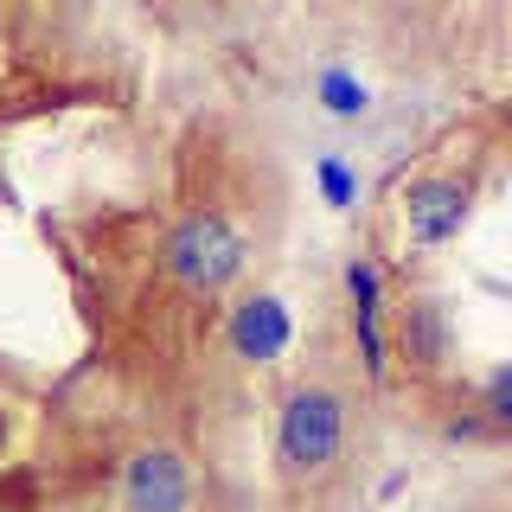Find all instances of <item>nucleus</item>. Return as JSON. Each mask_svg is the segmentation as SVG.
Masks as SVG:
<instances>
[{"instance_id": "7ed1b4c3", "label": "nucleus", "mask_w": 512, "mask_h": 512, "mask_svg": "<svg viewBox=\"0 0 512 512\" xmlns=\"http://www.w3.org/2000/svg\"><path fill=\"white\" fill-rule=\"evenodd\" d=\"M468 205H474V186L455 180V173H423V180H410L404 192V231L416 250H436L448 237H461V224H468Z\"/></svg>"}, {"instance_id": "1a4fd4ad", "label": "nucleus", "mask_w": 512, "mask_h": 512, "mask_svg": "<svg viewBox=\"0 0 512 512\" xmlns=\"http://www.w3.org/2000/svg\"><path fill=\"white\" fill-rule=\"evenodd\" d=\"M314 173H320V192H327L333 212H352V205H359V173H352L340 154H320Z\"/></svg>"}, {"instance_id": "423d86ee", "label": "nucleus", "mask_w": 512, "mask_h": 512, "mask_svg": "<svg viewBox=\"0 0 512 512\" xmlns=\"http://www.w3.org/2000/svg\"><path fill=\"white\" fill-rule=\"evenodd\" d=\"M397 352L416 365V372H442L455 359V333H448V308L436 295H410L397 308Z\"/></svg>"}, {"instance_id": "9d476101", "label": "nucleus", "mask_w": 512, "mask_h": 512, "mask_svg": "<svg viewBox=\"0 0 512 512\" xmlns=\"http://www.w3.org/2000/svg\"><path fill=\"white\" fill-rule=\"evenodd\" d=\"M480 416H487L493 429H512V365L480 378Z\"/></svg>"}, {"instance_id": "20e7f679", "label": "nucleus", "mask_w": 512, "mask_h": 512, "mask_svg": "<svg viewBox=\"0 0 512 512\" xmlns=\"http://www.w3.org/2000/svg\"><path fill=\"white\" fill-rule=\"evenodd\" d=\"M192 468L180 448H135L122 468V512H186Z\"/></svg>"}, {"instance_id": "6e6552de", "label": "nucleus", "mask_w": 512, "mask_h": 512, "mask_svg": "<svg viewBox=\"0 0 512 512\" xmlns=\"http://www.w3.org/2000/svg\"><path fill=\"white\" fill-rule=\"evenodd\" d=\"M314 96L327 103V116H340V122H359L365 109H372V90H365L352 71H320L314 77Z\"/></svg>"}, {"instance_id": "f03ea898", "label": "nucleus", "mask_w": 512, "mask_h": 512, "mask_svg": "<svg viewBox=\"0 0 512 512\" xmlns=\"http://www.w3.org/2000/svg\"><path fill=\"white\" fill-rule=\"evenodd\" d=\"M244 256H250L244 237H237L218 212H186L167 237H160V269H167L186 295H218V288H231L244 276Z\"/></svg>"}, {"instance_id": "39448f33", "label": "nucleus", "mask_w": 512, "mask_h": 512, "mask_svg": "<svg viewBox=\"0 0 512 512\" xmlns=\"http://www.w3.org/2000/svg\"><path fill=\"white\" fill-rule=\"evenodd\" d=\"M346 308H352V340H359L365 378L384 384L391 372V340H384V276L372 256H352L346 263Z\"/></svg>"}, {"instance_id": "f257e3e1", "label": "nucleus", "mask_w": 512, "mask_h": 512, "mask_svg": "<svg viewBox=\"0 0 512 512\" xmlns=\"http://www.w3.org/2000/svg\"><path fill=\"white\" fill-rule=\"evenodd\" d=\"M346 448V404L327 384H295L276 410V468L288 480H314Z\"/></svg>"}, {"instance_id": "0eeeda50", "label": "nucleus", "mask_w": 512, "mask_h": 512, "mask_svg": "<svg viewBox=\"0 0 512 512\" xmlns=\"http://www.w3.org/2000/svg\"><path fill=\"white\" fill-rule=\"evenodd\" d=\"M288 308L276 295H250L244 308L231 314V346H237V359H282V346H288Z\"/></svg>"}]
</instances>
